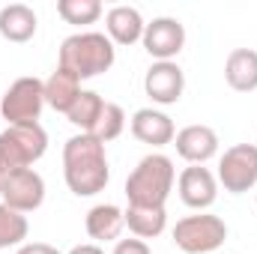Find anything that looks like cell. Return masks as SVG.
<instances>
[{
  "label": "cell",
  "mask_w": 257,
  "mask_h": 254,
  "mask_svg": "<svg viewBox=\"0 0 257 254\" xmlns=\"http://www.w3.org/2000/svg\"><path fill=\"white\" fill-rule=\"evenodd\" d=\"M63 177L69 191L78 197H93V194L105 191L108 180H111L105 144L87 132L72 135L63 144Z\"/></svg>",
  "instance_id": "1"
},
{
  "label": "cell",
  "mask_w": 257,
  "mask_h": 254,
  "mask_svg": "<svg viewBox=\"0 0 257 254\" xmlns=\"http://www.w3.org/2000/svg\"><path fill=\"white\" fill-rule=\"evenodd\" d=\"M117 60V48L108 39V33H96V30H81L66 36L60 45V69L72 72L78 81L87 78H99L102 72H108Z\"/></svg>",
  "instance_id": "2"
},
{
  "label": "cell",
  "mask_w": 257,
  "mask_h": 254,
  "mask_svg": "<svg viewBox=\"0 0 257 254\" xmlns=\"http://www.w3.org/2000/svg\"><path fill=\"white\" fill-rule=\"evenodd\" d=\"M177 183L174 162L165 153L144 156L126 180V197L132 206H165Z\"/></svg>",
  "instance_id": "3"
},
{
  "label": "cell",
  "mask_w": 257,
  "mask_h": 254,
  "mask_svg": "<svg viewBox=\"0 0 257 254\" xmlns=\"http://www.w3.org/2000/svg\"><path fill=\"white\" fill-rule=\"evenodd\" d=\"M48 150V135L39 126H6L0 132V171L33 168Z\"/></svg>",
  "instance_id": "4"
},
{
  "label": "cell",
  "mask_w": 257,
  "mask_h": 254,
  "mask_svg": "<svg viewBox=\"0 0 257 254\" xmlns=\"http://www.w3.org/2000/svg\"><path fill=\"white\" fill-rule=\"evenodd\" d=\"M42 108H45V81L36 75L12 81L0 102V114L9 126H36Z\"/></svg>",
  "instance_id": "5"
},
{
  "label": "cell",
  "mask_w": 257,
  "mask_h": 254,
  "mask_svg": "<svg viewBox=\"0 0 257 254\" xmlns=\"http://www.w3.org/2000/svg\"><path fill=\"white\" fill-rule=\"evenodd\" d=\"M227 239V224L218 215L209 212H197V215H186L177 221L174 227V242L177 248L186 254H212L221 248Z\"/></svg>",
  "instance_id": "6"
},
{
  "label": "cell",
  "mask_w": 257,
  "mask_h": 254,
  "mask_svg": "<svg viewBox=\"0 0 257 254\" xmlns=\"http://www.w3.org/2000/svg\"><path fill=\"white\" fill-rule=\"evenodd\" d=\"M218 186L230 194H245L257 186V147L254 144H233L218 159Z\"/></svg>",
  "instance_id": "7"
},
{
  "label": "cell",
  "mask_w": 257,
  "mask_h": 254,
  "mask_svg": "<svg viewBox=\"0 0 257 254\" xmlns=\"http://www.w3.org/2000/svg\"><path fill=\"white\" fill-rule=\"evenodd\" d=\"M0 197L9 209L27 215L33 209L42 206L45 200V180L42 174H36L33 168H21V171H9L3 177V189H0Z\"/></svg>",
  "instance_id": "8"
},
{
  "label": "cell",
  "mask_w": 257,
  "mask_h": 254,
  "mask_svg": "<svg viewBox=\"0 0 257 254\" xmlns=\"http://www.w3.org/2000/svg\"><path fill=\"white\" fill-rule=\"evenodd\" d=\"M141 45H144V51H147L156 63L174 60V57L186 48V27H183L180 18H171V15L153 18V21L144 27Z\"/></svg>",
  "instance_id": "9"
},
{
  "label": "cell",
  "mask_w": 257,
  "mask_h": 254,
  "mask_svg": "<svg viewBox=\"0 0 257 254\" xmlns=\"http://www.w3.org/2000/svg\"><path fill=\"white\" fill-rule=\"evenodd\" d=\"M144 90L156 105H177L186 90V75L174 60L153 63L144 75Z\"/></svg>",
  "instance_id": "10"
},
{
  "label": "cell",
  "mask_w": 257,
  "mask_h": 254,
  "mask_svg": "<svg viewBox=\"0 0 257 254\" xmlns=\"http://www.w3.org/2000/svg\"><path fill=\"white\" fill-rule=\"evenodd\" d=\"M177 191H180V200L192 209H209L218 197V180L209 168L203 165H189L180 177H177Z\"/></svg>",
  "instance_id": "11"
},
{
  "label": "cell",
  "mask_w": 257,
  "mask_h": 254,
  "mask_svg": "<svg viewBox=\"0 0 257 254\" xmlns=\"http://www.w3.org/2000/svg\"><path fill=\"white\" fill-rule=\"evenodd\" d=\"M174 147H177L180 159H186L189 165H206L218 153V135H215V129L194 123V126H186L177 132Z\"/></svg>",
  "instance_id": "12"
},
{
  "label": "cell",
  "mask_w": 257,
  "mask_h": 254,
  "mask_svg": "<svg viewBox=\"0 0 257 254\" xmlns=\"http://www.w3.org/2000/svg\"><path fill=\"white\" fill-rule=\"evenodd\" d=\"M132 135L141 141V144H150V147H168L174 144L177 138V129L174 120L165 114V111H156V108H141L132 114Z\"/></svg>",
  "instance_id": "13"
},
{
  "label": "cell",
  "mask_w": 257,
  "mask_h": 254,
  "mask_svg": "<svg viewBox=\"0 0 257 254\" xmlns=\"http://www.w3.org/2000/svg\"><path fill=\"white\" fill-rule=\"evenodd\" d=\"M144 15L135 6H111L105 15V30L114 45H135L144 39Z\"/></svg>",
  "instance_id": "14"
},
{
  "label": "cell",
  "mask_w": 257,
  "mask_h": 254,
  "mask_svg": "<svg viewBox=\"0 0 257 254\" xmlns=\"http://www.w3.org/2000/svg\"><path fill=\"white\" fill-rule=\"evenodd\" d=\"M84 227H87V236L96 239V242H117L123 227H126V215L114 203H96L87 212Z\"/></svg>",
  "instance_id": "15"
},
{
  "label": "cell",
  "mask_w": 257,
  "mask_h": 254,
  "mask_svg": "<svg viewBox=\"0 0 257 254\" xmlns=\"http://www.w3.org/2000/svg\"><path fill=\"white\" fill-rule=\"evenodd\" d=\"M39 18L27 3H9L0 9V36L6 42H30L36 36Z\"/></svg>",
  "instance_id": "16"
},
{
  "label": "cell",
  "mask_w": 257,
  "mask_h": 254,
  "mask_svg": "<svg viewBox=\"0 0 257 254\" xmlns=\"http://www.w3.org/2000/svg\"><path fill=\"white\" fill-rule=\"evenodd\" d=\"M224 81L236 93L257 90V51L254 48H233L224 60Z\"/></svg>",
  "instance_id": "17"
},
{
  "label": "cell",
  "mask_w": 257,
  "mask_h": 254,
  "mask_svg": "<svg viewBox=\"0 0 257 254\" xmlns=\"http://www.w3.org/2000/svg\"><path fill=\"white\" fill-rule=\"evenodd\" d=\"M123 215H126V227L132 230V236H138L144 242L162 236L165 227H168L165 206H132L128 203L126 209H123Z\"/></svg>",
  "instance_id": "18"
},
{
  "label": "cell",
  "mask_w": 257,
  "mask_h": 254,
  "mask_svg": "<svg viewBox=\"0 0 257 254\" xmlns=\"http://www.w3.org/2000/svg\"><path fill=\"white\" fill-rule=\"evenodd\" d=\"M81 96V81L66 72V69H54L48 78H45V105L60 111V114H69V108L75 105V99Z\"/></svg>",
  "instance_id": "19"
},
{
  "label": "cell",
  "mask_w": 257,
  "mask_h": 254,
  "mask_svg": "<svg viewBox=\"0 0 257 254\" xmlns=\"http://www.w3.org/2000/svg\"><path fill=\"white\" fill-rule=\"evenodd\" d=\"M102 108H105V99L96 93V90H81V96L75 99V105L69 108V123L72 126H78L81 132H93L96 123H99V117H102Z\"/></svg>",
  "instance_id": "20"
},
{
  "label": "cell",
  "mask_w": 257,
  "mask_h": 254,
  "mask_svg": "<svg viewBox=\"0 0 257 254\" xmlns=\"http://www.w3.org/2000/svg\"><path fill=\"white\" fill-rule=\"evenodd\" d=\"M27 230H30L27 215H21V212L9 209L6 203H0V251H3V248H18V245H24Z\"/></svg>",
  "instance_id": "21"
},
{
  "label": "cell",
  "mask_w": 257,
  "mask_h": 254,
  "mask_svg": "<svg viewBox=\"0 0 257 254\" xmlns=\"http://www.w3.org/2000/svg\"><path fill=\"white\" fill-rule=\"evenodd\" d=\"M57 15L66 24H96L102 18L99 0H57Z\"/></svg>",
  "instance_id": "22"
},
{
  "label": "cell",
  "mask_w": 257,
  "mask_h": 254,
  "mask_svg": "<svg viewBox=\"0 0 257 254\" xmlns=\"http://www.w3.org/2000/svg\"><path fill=\"white\" fill-rule=\"evenodd\" d=\"M123 129H126V111H123L117 102H105L102 117H99V123H96V129H93L90 135L99 138L102 144H108V141H117V138L123 135Z\"/></svg>",
  "instance_id": "23"
},
{
  "label": "cell",
  "mask_w": 257,
  "mask_h": 254,
  "mask_svg": "<svg viewBox=\"0 0 257 254\" xmlns=\"http://www.w3.org/2000/svg\"><path fill=\"white\" fill-rule=\"evenodd\" d=\"M114 254H153V251H150V245L144 239L132 236V239H117L114 242Z\"/></svg>",
  "instance_id": "24"
},
{
  "label": "cell",
  "mask_w": 257,
  "mask_h": 254,
  "mask_svg": "<svg viewBox=\"0 0 257 254\" xmlns=\"http://www.w3.org/2000/svg\"><path fill=\"white\" fill-rule=\"evenodd\" d=\"M15 254H60V248H54L48 242H24V245H18Z\"/></svg>",
  "instance_id": "25"
},
{
  "label": "cell",
  "mask_w": 257,
  "mask_h": 254,
  "mask_svg": "<svg viewBox=\"0 0 257 254\" xmlns=\"http://www.w3.org/2000/svg\"><path fill=\"white\" fill-rule=\"evenodd\" d=\"M69 254H105L96 242H81V245H75V248H69Z\"/></svg>",
  "instance_id": "26"
},
{
  "label": "cell",
  "mask_w": 257,
  "mask_h": 254,
  "mask_svg": "<svg viewBox=\"0 0 257 254\" xmlns=\"http://www.w3.org/2000/svg\"><path fill=\"white\" fill-rule=\"evenodd\" d=\"M3 177H6V174H3V171H0V189H3Z\"/></svg>",
  "instance_id": "27"
}]
</instances>
